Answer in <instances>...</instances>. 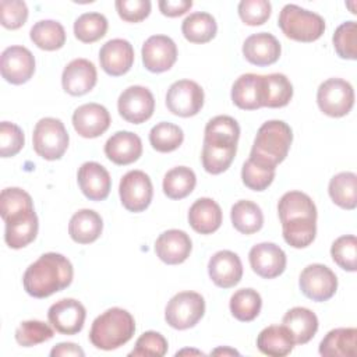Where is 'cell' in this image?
<instances>
[{"label": "cell", "instance_id": "cell-1", "mask_svg": "<svg viewBox=\"0 0 357 357\" xmlns=\"http://www.w3.org/2000/svg\"><path fill=\"white\" fill-rule=\"evenodd\" d=\"M73 276V264L67 257L59 252H46L25 269L22 284L29 296L46 298L68 287Z\"/></svg>", "mask_w": 357, "mask_h": 357}, {"label": "cell", "instance_id": "cell-2", "mask_svg": "<svg viewBox=\"0 0 357 357\" xmlns=\"http://www.w3.org/2000/svg\"><path fill=\"white\" fill-rule=\"evenodd\" d=\"M291 141L293 131L287 123L282 120L265 121L257 131L248 159L264 167L276 169L286 159Z\"/></svg>", "mask_w": 357, "mask_h": 357}, {"label": "cell", "instance_id": "cell-3", "mask_svg": "<svg viewBox=\"0 0 357 357\" xmlns=\"http://www.w3.org/2000/svg\"><path fill=\"white\" fill-rule=\"evenodd\" d=\"M135 332L134 317L120 307H112L96 317L91 325L89 340L100 350H114L126 344Z\"/></svg>", "mask_w": 357, "mask_h": 357}, {"label": "cell", "instance_id": "cell-4", "mask_svg": "<svg viewBox=\"0 0 357 357\" xmlns=\"http://www.w3.org/2000/svg\"><path fill=\"white\" fill-rule=\"evenodd\" d=\"M282 32L297 42H314L325 32L324 18L310 10L296 4H286L278 18Z\"/></svg>", "mask_w": 357, "mask_h": 357}, {"label": "cell", "instance_id": "cell-5", "mask_svg": "<svg viewBox=\"0 0 357 357\" xmlns=\"http://www.w3.org/2000/svg\"><path fill=\"white\" fill-rule=\"evenodd\" d=\"M70 137L60 119L43 117L33 128L32 145L35 152L46 160L60 159L68 148Z\"/></svg>", "mask_w": 357, "mask_h": 357}, {"label": "cell", "instance_id": "cell-6", "mask_svg": "<svg viewBox=\"0 0 357 357\" xmlns=\"http://www.w3.org/2000/svg\"><path fill=\"white\" fill-rule=\"evenodd\" d=\"M205 314V300L197 291H180L174 294L166 308V322L178 331L195 326Z\"/></svg>", "mask_w": 357, "mask_h": 357}, {"label": "cell", "instance_id": "cell-7", "mask_svg": "<svg viewBox=\"0 0 357 357\" xmlns=\"http://www.w3.org/2000/svg\"><path fill=\"white\" fill-rule=\"evenodd\" d=\"M317 103L324 114L343 117L353 109L354 89L346 79L329 78L318 86Z\"/></svg>", "mask_w": 357, "mask_h": 357}, {"label": "cell", "instance_id": "cell-8", "mask_svg": "<svg viewBox=\"0 0 357 357\" xmlns=\"http://www.w3.org/2000/svg\"><path fill=\"white\" fill-rule=\"evenodd\" d=\"M301 293L312 301H326L337 290V278L335 272L322 264L307 265L298 279Z\"/></svg>", "mask_w": 357, "mask_h": 357}, {"label": "cell", "instance_id": "cell-9", "mask_svg": "<svg viewBox=\"0 0 357 357\" xmlns=\"http://www.w3.org/2000/svg\"><path fill=\"white\" fill-rule=\"evenodd\" d=\"M204 89L195 81L180 79L173 82L166 93L169 112L178 117H191L199 113L204 106Z\"/></svg>", "mask_w": 357, "mask_h": 357}, {"label": "cell", "instance_id": "cell-10", "mask_svg": "<svg viewBox=\"0 0 357 357\" xmlns=\"http://www.w3.org/2000/svg\"><path fill=\"white\" fill-rule=\"evenodd\" d=\"M119 194L120 201L127 211L142 212L152 201L153 185L145 172L130 170L120 180Z\"/></svg>", "mask_w": 357, "mask_h": 357}, {"label": "cell", "instance_id": "cell-11", "mask_svg": "<svg viewBox=\"0 0 357 357\" xmlns=\"http://www.w3.org/2000/svg\"><path fill=\"white\" fill-rule=\"evenodd\" d=\"M117 109L126 121L141 124L152 117L155 110V98L148 88L131 85L120 93Z\"/></svg>", "mask_w": 357, "mask_h": 357}, {"label": "cell", "instance_id": "cell-12", "mask_svg": "<svg viewBox=\"0 0 357 357\" xmlns=\"http://www.w3.org/2000/svg\"><path fill=\"white\" fill-rule=\"evenodd\" d=\"M0 71L7 82L13 85L25 84L35 73V57L24 46H8L1 53Z\"/></svg>", "mask_w": 357, "mask_h": 357}, {"label": "cell", "instance_id": "cell-13", "mask_svg": "<svg viewBox=\"0 0 357 357\" xmlns=\"http://www.w3.org/2000/svg\"><path fill=\"white\" fill-rule=\"evenodd\" d=\"M142 63L151 73H165L177 60V46L166 35H152L142 45Z\"/></svg>", "mask_w": 357, "mask_h": 357}, {"label": "cell", "instance_id": "cell-14", "mask_svg": "<svg viewBox=\"0 0 357 357\" xmlns=\"http://www.w3.org/2000/svg\"><path fill=\"white\" fill-rule=\"evenodd\" d=\"M85 317V307L75 298H61L52 304L47 311L49 322L63 335H75L81 332Z\"/></svg>", "mask_w": 357, "mask_h": 357}, {"label": "cell", "instance_id": "cell-15", "mask_svg": "<svg viewBox=\"0 0 357 357\" xmlns=\"http://www.w3.org/2000/svg\"><path fill=\"white\" fill-rule=\"evenodd\" d=\"M248 259L252 271L264 279L278 278L287 264L284 251L275 243L255 244L248 252Z\"/></svg>", "mask_w": 357, "mask_h": 357}, {"label": "cell", "instance_id": "cell-16", "mask_svg": "<svg viewBox=\"0 0 357 357\" xmlns=\"http://www.w3.org/2000/svg\"><path fill=\"white\" fill-rule=\"evenodd\" d=\"M99 63L102 70L112 77L128 73L134 64L132 45L120 38L107 40L99 50Z\"/></svg>", "mask_w": 357, "mask_h": 357}, {"label": "cell", "instance_id": "cell-17", "mask_svg": "<svg viewBox=\"0 0 357 357\" xmlns=\"http://www.w3.org/2000/svg\"><path fill=\"white\" fill-rule=\"evenodd\" d=\"M98 81L96 67L86 59H74L63 70L61 85L63 89L73 95L81 96L88 93Z\"/></svg>", "mask_w": 357, "mask_h": 357}, {"label": "cell", "instance_id": "cell-18", "mask_svg": "<svg viewBox=\"0 0 357 357\" xmlns=\"http://www.w3.org/2000/svg\"><path fill=\"white\" fill-rule=\"evenodd\" d=\"M110 114L107 109L99 103H85L73 113V126L78 135L84 138H96L102 135L110 126Z\"/></svg>", "mask_w": 357, "mask_h": 357}, {"label": "cell", "instance_id": "cell-19", "mask_svg": "<svg viewBox=\"0 0 357 357\" xmlns=\"http://www.w3.org/2000/svg\"><path fill=\"white\" fill-rule=\"evenodd\" d=\"M208 273L218 287H234L243 278L241 259L233 251H218L211 257L208 262Z\"/></svg>", "mask_w": 357, "mask_h": 357}, {"label": "cell", "instance_id": "cell-20", "mask_svg": "<svg viewBox=\"0 0 357 357\" xmlns=\"http://www.w3.org/2000/svg\"><path fill=\"white\" fill-rule=\"evenodd\" d=\"M192 243L184 230L170 229L159 234L155 241L158 258L167 265L183 264L191 254Z\"/></svg>", "mask_w": 357, "mask_h": 357}, {"label": "cell", "instance_id": "cell-21", "mask_svg": "<svg viewBox=\"0 0 357 357\" xmlns=\"http://www.w3.org/2000/svg\"><path fill=\"white\" fill-rule=\"evenodd\" d=\"M77 180L82 194L91 201H103L110 192V174L98 162L82 163L78 169Z\"/></svg>", "mask_w": 357, "mask_h": 357}, {"label": "cell", "instance_id": "cell-22", "mask_svg": "<svg viewBox=\"0 0 357 357\" xmlns=\"http://www.w3.org/2000/svg\"><path fill=\"white\" fill-rule=\"evenodd\" d=\"M280 53L282 47L279 40L269 32L252 33L243 43V54L245 60L258 67L276 63Z\"/></svg>", "mask_w": 357, "mask_h": 357}, {"label": "cell", "instance_id": "cell-23", "mask_svg": "<svg viewBox=\"0 0 357 357\" xmlns=\"http://www.w3.org/2000/svg\"><path fill=\"white\" fill-rule=\"evenodd\" d=\"M4 240L10 248H24L36 238L39 222L33 208L4 220Z\"/></svg>", "mask_w": 357, "mask_h": 357}, {"label": "cell", "instance_id": "cell-24", "mask_svg": "<svg viewBox=\"0 0 357 357\" xmlns=\"http://www.w3.org/2000/svg\"><path fill=\"white\" fill-rule=\"evenodd\" d=\"M105 155L120 166L134 163L142 155V141L131 131H117L106 141Z\"/></svg>", "mask_w": 357, "mask_h": 357}, {"label": "cell", "instance_id": "cell-25", "mask_svg": "<svg viewBox=\"0 0 357 357\" xmlns=\"http://www.w3.org/2000/svg\"><path fill=\"white\" fill-rule=\"evenodd\" d=\"M222 209L212 198H198L188 209V223L199 234H212L222 225Z\"/></svg>", "mask_w": 357, "mask_h": 357}, {"label": "cell", "instance_id": "cell-26", "mask_svg": "<svg viewBox=\"0 0 357 357\" xmlns=\"http://www.w3.org/2000/svg\"><path fill=\"white\" fill-rule=\"evenodd\" d=\"M282 325L289 329L296 344H305L318 331V318L310 308L293 307L284 314Z\"/></svg>", "mask_w": 357, "mask_h": 357}, {"label": "cell", "instance_id": "cell-27", "mask_svg": "<svg viewBox=\"0 0 357 357\" xmlns=\"http://www.w3.org/2000/svg\"><path fill=\"white\" fill-rule=\"evenodd\" d=\"M103 230V220L93 209L77 211L68 223V234L78 244H91L99 238Z\"/></svg>", "mask_w": 357, "mask_h": 357}, {"label": "cell", "instance_id": "cell-28", "mask_svg": "<svg viewBox=\"0 0 357 357\" xmlns=\"http://www.w3.org/2000/svg\"><path fill=\"white\" fill-rule=\"evenodd\" d=\"M293 98V85L284 74L261 75V106L283 107Z\"/></svg>", "mask_w": 357, "mask_h": 357}, {"label": "cell", "instance_id": "cell-29", "mask_svg": "<svg viewBox=\"0 0 357 357\" xmlns=\"http://www.w3.org/2000/svg\"><path fill=\"white\" fill-rule=\"evenodd\" d=\"M294 344L296 343L284 325H269L264 328L257 337L259 351L271 357L287 356Z\"/></svg>", "mask_w": 357, "mask_h": 357}, {"label": "cell", "instance_id": "cell-30", "mask_svg": "<svg viewBox=\"0 0 357 357\" xmlns=\"http://www.w3.org/2000/svg\"><path fill=\"white\" fill-rule=\"evenodd\" d=\"M356 328H336L329 331L319 343V354L325 357H354Z\"/></svg>", "mask_w": 357, "mask_h": 357}, {"label": "cell", "instance_id": "cell-31", "mask_svg": "<svg viewBox=\"0 0 357 357\" xmlns=\"http://www.w3.org/2000/svg\"><path fill=\"white\" fill-rule=\"evenodd\" d=\"M231 100L243 110H257L261 106V75L247 73L240 75L231 86Z\"/></svg>", "mask_w": 357, "mask_h": 357}, {"label": "cell", "instance_id": "cell-32", "mask_svg": "<svg viewBox=\"0 0 357 357\" xmlns=\"http://www.w3.org/2000/svg\"><path fill=\"white\" fill-rule=\"evenodd\" d=\"M278 213L280 223L301 218L317 219V206L305 192L289 191L279 199Z\"/></svg>", "mask_w": 357, "mask_h": 357}, {"label": "cell", "instance_id": "cell-33", "mask_svg": "<svg viewBox=\"0 0 357 357\" xmlns=\"http://www.w3.org/2000/svg\"><path fill=\"white\" fill-rule=\"evenodd\" d=\"M238 138L240 126L230 116H216L205 126L204 142L222 146H237Z\"/></svg>", "mask_w": 357, "mask_h": 357}, {"label": "cell", "instance_id": "cell-34", "mask_svg": "<svg viewBox=\"0 0 357 357\" xmlns=\"http://www.w3.org/2000/svg\"><path fill=\"white\" fill-rule=\"evenodd\" d=\"M230 219L234 229L243 234H254L264 226V213L261 208L248 199L237 201L231 206Z\"/></svg>", "mask_w": 357, "mask_h": 357}, {"label": "cell", "instance_id": "cell-35", "mask_svg": "<svg viewBox=\"0 0 357 357\" xmlns=\"http://www.w3.org/2000/svg\"><path fill=\"white\" fill-rule=\"evenodd\" d=\"M218 25L209 13L197 11L187 15L181 24L184 38L191 43H206L216 35Z\"/></svg>", "mask_w": 357, "mask_h": 357}, {"label": "cell", "instance_id": "cell-36", "mask_svg": "<svg viewBox=\"0 0 357 357\" xmlns=\"http://www.w3.org/2000/svg\"><path fill=\"white\" fill-rule=\"evenodd\" d=\"M331 199L343 209H354L357 205V176L353 172H342L333 176L328 185Z\"/></svg>", "mask_w": 357, "mask_h": 357}, {"label": "cell", "instance_id": "cell-37", "mask_svg": "<svg viewBox=\"0 0 357 357\" xmlns=\"http://www.w3.org/2000/svg\"><path fill=\"white\" fill-rule=\"evenodd\" d=\"M29 38L39 49L53 52L64 46L66 31L64 26L54 20H42L33 24Z\"/></svg>", "mask_w": 357, "mask_h": 357}, {"label": "cell", "instance_id": "cell-38", "mask_svg": "<svg viewBox=\"0 0 357 357\" xmlns=\"http://www.w3.org/2000/svg\"><path fill=\"white\" fill-rule=\"evenodd\" d=\"M197 184L195 173L187 166L170 169L163 177V192L170 199H183L192 192Z\"/></svg>", "mask_w": 357, "mask_h": 357}, {"label": "cell", "instance_id": "cell-39", "mask_svg": "<svg viewBox=\"0 0 357 357\" xmlns=\"http://www.w3.org/2000/svg\"><path fill=\"white\" fill-rule=\"evenodd\" d=\"M229 307L231 315L236 319L241 322H250L254 321L261 312L262 298L257 290L244 287L233 293V296L230 297Z\"/></svg>", "mask_w": 357, "mask_h": 357}, {"label": "cell", "instance_id": "cell-40", "mask_svg": "<svg viewBox=\"0 0 357 357\" xmlns=\"http://www.w3.org/2000/svg\"><path fill=\"white\" fill-rule=\"evenodd\" d=\"M284 241L293 248L308 247L317 234V219L301 218L282 223Z\"/></svg>", "mask_w": 357, "mask_h": 357}, {"label": "cell", "instance_id": "cell-41", "mask_svg": "<svg viewBox=\"0 0 357 357\" xmlns=\"http://www.w3.org/2000/svg\"><path fill=\"white\" fill-rule=\"evenodd\" d=\"M184 141L183 130L173 123L160 121L149 131V142L158 152L167 153L176 151Z\"/></svg>", "mask_w": 357, "mask_h": 357}, {"label": "cell", "instance_id": "cell-42", "mask_svg": "<svg viewBox=\"0 0 357 357\" xmlns=\"http://www.w3.org/2000/svg\"><path fill=\"white\" fill-rule=\"evenodd\" d=\"M237 152V146H222L209 142L202 145V167L211 174H220L226 172Z\"/></svg>", "mask_w": 357, "mask_h": 357}, {"label": "cell", "instance_id": "cell-43", "mask_svg": "<svg viewBox=\"0 0 357 357\" xmlns=\"http://www.w3.org/2000/svg\"><path fill=\"white\" fill-rule=\"evenodd\" d=\"M107 31V20L100 13H84L74 22V35L84 43H93Z\"/></svg>", "mask_w": 357, "mask_h": 357}, {"label": "cell", "instance_id": "cell-44", "mask_svg": "<svg viewBox=\"0 0 357 357\" xmlns=\"http://www.w3.org/2000/svg\"><path fill=\"white\" fill-rule=\"evenodd\" d=\"M33 208L31 195L18 187H7L0 194V215L3 220Z\"/></svg>", "mask_w": 357, "mask_h": 357}, {"label": "cell", "instance_id": "cell-45", "mask_svg": "<svg viewBox=\"0 0 357 357\" xmlns=\"http://www.w3.org/2000/svg\"><path fill=\"white\" fill-rule=\"evenodd\" d=\"M54 336L53 329L38 319L24 321L15 329V340L22 347H32L46 340H50Z\"/></svg>", "mask_w": 357, "mask_h": 357}, {"label": "cell", "instance_id": "cell-46", "mask_svg": "<svg viewBox=\"0 0 357 357\" xmlns=\"http://www.w3.org/2000/svg\"><path fill=\"white\" fill-rule=\"evenodd\" d=\"M331 255L336 265L347 272L357 269V238L353 234L337 237L331 247Z\"/></svg>", "mask_w": 357, "mask_h": 357}, {"label": "cell", "instance_id": "cell-47", "mask_svg": "<svg viewBox=\"0 0 357 357\" xmlns=\"http://www.w3.org/2000/svg\"><path fill=\"white\" fill-rule=\"evenodd\" d=\"M333 47L340 59H357V24L346 21L340 24L333 33Z\"/></svg>", "mask_w": 357, "mask_h": 357}, {"label": "cell", "instance_id": "cell-48", "mask_svg": "<svg viewBox=\"0 0 357 357\" xmlns=\"http://www.w3.org/2000/svg\"><path fill=\"white\" fill-rule=\"evenodd\" d=\"M275 170L276 169H268L252 162L251 159H247L241 169V180L250 190L264 191L272 184L275 178Z\"/></svg>", "mask_w": 357, "mask_h": 357}, {"label": "cell", "instance_id": "cell-49", "mask_svg": "<svg viewBox=\"0 0 357 357\" xmlns=\"http://www.w3.org/2000/svg\"><path fill=\"white\" fill-rule=\"evenodd\" d=\"M238 15L245 25H262L271 17L272 6L268 0H243L238 3Z\"/></svg>", "mask_w": 357, "mask_h": 357}, {"label": "cell", "instance_id": "cell-50", "mask_svg": "<svg viewBox=\"0 0 357 357\" xmlns=\"http://www.w3.org/2000/svg\"><path fill=\"white\" fill-rule=\"evenodd\" d=\"M167 340L162 333L155 331H146L137 339L135 347L130 351V356L162 357L167 353Z\"/></svg>", "mask_w": 357, "mask_h": 357}, {"label": "cell", "instance_id": "cell-51", "mask_svg": "<svg viewBox=\"0 0 357 357\" xmlns=\"http://www.w3.org/2000/svg\"><path fill=\"white\" fill-rule=\"evenodd\" d=\"M25 137L22 130L10 121L0 123V155L1 158L15 156L24 146Z\"/></svg>", "mask_w": 357, "mask_h": 357}, {"label": "cell", "instance_id": "cell-52", "mask_svg": "<svg viewBox=\"0 0 357 357\" xmlns=\"http://www.w3.org/2000/svg\"><path fill=\"white\" fill-rule=\"evenodd\" d=\"M28 18V7L22 0H1L0 21L7 29L21 28Z\"/></svg>", "mask_w": 357, "mask_h": 357}, {"label": "cell", "instance_id": "cell-53", "mask_svg": "<svg viewBox=\"0 0 357 357\" xmlns=\"http://www.w3.org/2000/svg\"><path fill=\"white\" fill-rule=\"evenodd\" d=\"M114 6L119 17L127 22H139L151 13L149 0H116Z\"/></svg>", "mask_w": 357, "mask_h": 357}, {"label": "cell", "instance_id": "cell-54", "mask_svg": "<svg viewBox=\"0 0 357 357\" xmlns=\"http://www.w3.org/2000/svg\"><path fill=\"white\" fill-rule=\"evenodd\" d=\"M158 6L163 15L174 18L185 14L192 7V1L191 0H160Z\"/></svg>", "mask_w": 357, "mask_h": 357}, {"label": "cell", "instance_id": "cell-55", "mask_svg": "<svg viewBox=\"0 0 357 357\" xmlns=\"http://www.w3.org/2000/svg\"><path fill=\"white\" fill-rule=\"evenodd\" d=\"M50 356L52 357H64V356H77V357H84L85 353L84 350L71 342H64V343H59L56 344L52 350H50Z\"/></svg>", "mask_w": 357, "mask_h": 357}, {"label": "cell", "instance_id": "cell-56", "mask_svg": "<svg viewBox=\"0 0 357 357\" xmlns=\"http://www.w3.org/2000/svg\"><path fill=\"white\" fill-rule=\"evenodd\" d=\"M211 354H213V356H238L240 353L230 347H219V349H215Z\"/></svg>", "mask_w": 357, "mask_h": 357}, {"label": "cell", "instance_id": "cell-57", "mask_svg": "<svg viewBox=\"0 0 357 357\" xmlns=\"http://www.w3.org/2000/svg\"><path fill=\"white\" fill-rule=\"evenodd\" d=\"M183 354H204L202 351H199V350H190V349H184V350H180V351H177L176 353V356H183Z\"/></svg>", "mask_w": 357, "mask_h": 357}]
</instances>
